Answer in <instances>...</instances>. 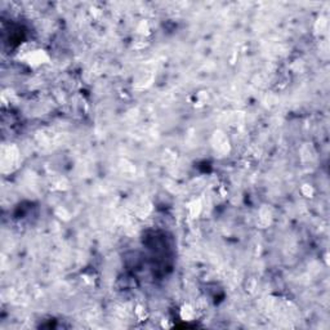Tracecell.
I'll return each mask as SVG.
<instances>
[{
	"label": "cell",
	"mask_w": 330,
	"mask_h": 330,
	"mask_svg": "<svg viewBox=\"0 0 330 330\" xmlns=\"http://www.w3.org/2000/svg\"><path fill=\"white\" fill-rule=\"evenodd\" d=\"M192 315H194V311H192L190 307H184L182 309V317L184 320H190L192 317Z\"/></svg>",
	"instance_id": "cell-1"
}]
</instances>
